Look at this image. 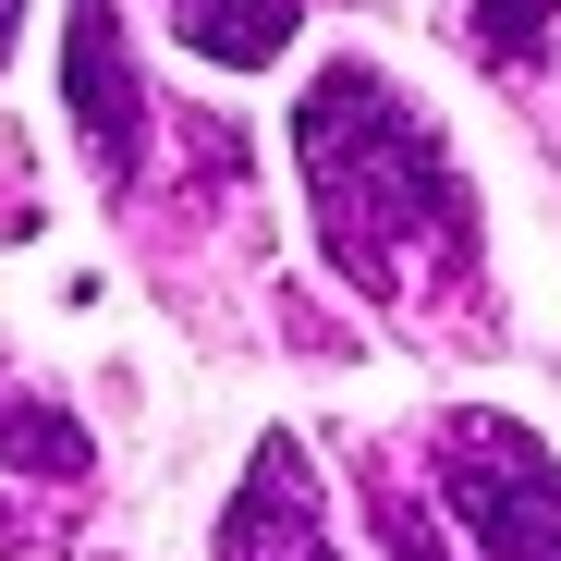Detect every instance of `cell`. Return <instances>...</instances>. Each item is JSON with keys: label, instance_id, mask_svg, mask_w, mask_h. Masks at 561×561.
Segmentation results:
<instances>
[{"label": "cell", "instance_id": "cell-7", "mask_svg": "<svg viewBox=\"0 0 561 561\" xmlns=\"http://www.w3.org/2000/svg\"><path fill=\"white\" fill-rule=\"evenodd\" d=\"M537 25H549V0H489V13H477V49H489V61H525Z\"/></svg>", "mask_w": 561, "mask_h": 561}, {"label": "cell", "instance_id": "cell-1", "mask_svg": "<svg viewBox=\"0 0 561 561\" xmlns=\"http://www.w3.org/2000/svg\"><path fill=\"white\" fill-rule=\"evenodd\" d=\"M294 159L318 196V244L354 294H379L403 318L477 306V183H463V159L439 147V123L391 73L330 61L294 111Z\"/></svg>", "mask_w": 561, "mask_h": 561}, {"label": "cell", "instance_id": "cell-4", "mask_svg": "<svg viewBox=\"0 0 561 561\" xmlns=\"http://www.w3.org/2000/svg\"><path fill=\"white\" fill-rule=\"evenodd\" d=\"M220 561H342L330 501H318V477H306L294 439H268V451L244 463V489H232V513H220Z\"/></svg>", "mask_w": 561, "mask_h": 561}, {"label": "cell", "instance_id": "cell-9", "mask_svg": "<svg viewBox=\"0 0 561 561\" xmlns=\"http://www.w3.org/2000/svg\"><path fill=\"white\" fill-rule=\"evenodd\" d=\"M13 25H25V0H0V61H13Z\"/></svg>", "mask_w": 561, "mask_h": 561}, {"label": "cell", "instance_id": "cell-5", "mask_svg": "<svg viewBox=\"0 0 561 561\" xmlns=\"http://www.w3.org/2000/svg\"><path fill=\"white\" fill-rule=\"evenodd\" d=\"M0 477H37V489H85V427L61 391H37L13 354H0Z\"/></svg>", "mask_w": 561, "mask_h": 561}, {"label": "cell", "instance_id": "cell-8", "mask_svg": "<svg viewBox=\"0 0 561 561\" xmlns=\"http://www.w3.org/2000/svg\"><path fill=\"white\" fill-rule=\"evenodd\" d=\"M379 525H391V561H451V549L427 537V513H415V501H379Z\"/></svg>", "mask_w": 561, "mask_h": 561}, {"label": "cell", "instance_id": "cell-3", "mask_svg": "<svg viewBox=\"0 0 561 561\" xmlns=\"http://www.w3.org/2000/svg\"><path fill=\"white\" fill-rule=\"evenodd\" d=\"M61 99H73V123H85L99 183H135V159H147V85H135V49H123V13H111V0H73Z\"/></svg>", "mask_w": 561, "mask_h": 561}, {"label": "cell", "instance_id": "cell-6", "mask_svg": "<svg viewBox=\"0 0 561 561\" xmlns=\"http://www.w3.org/2000/svg\"><path fill=\"white\" fill-rule=\"evenodd\" d=\"M171 25H183V49H208L220 73H256L280 37L306 25V0H171Z\"/></svg>", "mask_w": 561, "mask_h": 561}, {"label": "cell", "instance_id": "cell-2", "mask_svg": "<svg viewBox=\"0 0 561 561\" xmlns=\"http://www.w3.org/2000/svg\"><path fill=\"white\" fill-rule=\"evenodd\" d=\"M439 513L477 561H561V463L513 415H439Z\"/></svg>", "mask_w": 561, "mask_h": 561}]
</instances>
